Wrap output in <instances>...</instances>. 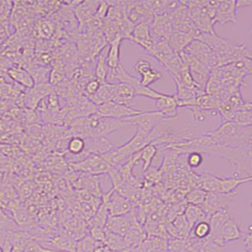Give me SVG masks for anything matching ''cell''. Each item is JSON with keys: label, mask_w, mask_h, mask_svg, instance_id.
<instances>
[{"label": "cell", "mask_w": 252, "mask_h": 252, "mask_svg": "<svg viewBox=\"0 0 252 252\" xmlns=\"http://www.w3.org/2000/svg\"><path fill=\"white\" fill-rule=\"evenodd\" d=\"M207 132L215 138L221 147H252V126H237L233 122L228 121Z\"/></svg>", "instance_id": "cell-1"}, {"label": "cell", "mask_w": 252, "mask_h": 252, "mask_svg": "<svg viewBox=\"0 0 252 252\" xmlns=\"http://www.w3.org/2000/svg\"><path fill=\"white\" fill-rule=\"evenodd\" d=\"M215 155L228 160L234 168V175L240 178L252 177V147H219Z\"/></svg>", "instance_id": "cell-2"}, {"label": "cell", "mask_w": 252, "mask_h": 252, "mask_svg": "<svg viewBox=\"0 0 252 252\" xmlns=\"http://www.w3.org/2000/svg\"><path fill=\"white\" fill-rule=\"evenodd\" d=\"M163 120V116L158 111H142L140 114L122 119L125 126H134L145 133L149 134Z\"/></svg>", "instance_id": "cell-3"}, {"label": "cell", "mask_w": 252, "mask_h": 252, "mask_svg": "<svg viewBox=\"0 0 252 252\" xmlns=\"http://www.w3.org/2000/svg\"><path fill=\"white\" fill-rule=\"evenodd\" d=\"M189 9L191 21L194 26V30L202 32L215 33V24L208 15L201 1H185Z\"/></svg>", "instance_id": "cell-4"}, {"label": "cell", "mask_w": 252, "mask_h": 252, "mask_svg": "<svg viewBox=\"0 0 252 252\" xmlns=\"http://www.w3.org/2000/svg\"><path fill=\"white\" fill-rule=\"evenodd\" d=\"M141 112V110H138L132 106L108 102L96 106V111L94 115L101 118H114L117 120H122L126 117L138 115Z\"/></svg>", "instance_id": "cell-5"}, {"label": "cell", "mask_w": 252, "mask_h": 252, "mask_svg": "<svg viewBox=\"0 0 252 252\" xmlns=\"http://www.w3.org/2000/svg\"><path fill=\"white\" fill-rule=\"evenodd\" d=\"M89 119L92 128L90 135L94 136L107 138L110 134L125 126L122 120H117L114 118H101L97 115H93L89 116Z\"/></svg>", "instance_id": "cell-6"}, {"label": "cell", "mask_w": 252, "mask_h": 252, "mask_svg": "<svg viewBox=\"0 0 252 252\" xmlns=\"http://www.w3.org/2000/svg\"><path fill=\"white\" fill-rule=\"evenodd\" d=\"M101 201H103L108 207L110 217L124 216L131 210L128 200L118 193L114 187H112L111 190L102 196Z\"/></svg>", "instance_id": "cell-7"}, {"label": "cell", "mask_w": 252, "mask_h": 252, "mask_svg": "<svg viewBox=\"0 0 252 252\" xmlns=\"http://www.w3.org/2000/svg\"><path fill=\"white\" fill-rule=\"evenodd\" d=\"M72 167L78 171L90 174L93 176H97L100 174H106L111 169V166L103 160L99 155L91 154L84 160L77 163H71Z\"/></svg>", "instance_id": "cell-8"}, {"label": "cell", "mask_w": 252, "mask_h": 252, "mask_svg": "<svg viewBox=\"0 0 252 252\" xmlns=\"http://www.w3.org/2000/svg\"><path fill=\"white\" fill-rule=\"evenodd\" d=\"M126 40L131 41L136 46H139L149 55L155 46V41L153 40L150 32V24L140 23L134 26L132 32Z\"/></svg>", "instance_id": "cell-9"}, {"label": "cell", "mask_w": 252, "mask_h": 252, "mask_svg": "<svg viewBox=\"0 0 252 252\" xmlns=\"http://www.w3.org/2000/svg\"><path fill=\"white\" fill-rule=\"evenodd\" d=\"M150 32L155 42L167 41L173 33L170 17L167 14H155L150 24Z\"/></svg>", "instance_id": "cell-10"}, {"label": "cell", "mask_w": 252, "mask_h": 252, "mask_svg": "<svg viewBox=\"0 0 252 252\" xmlns=\"http://www.w3.org/2000/svg\"><path fill=\"white\" fill-rule=\"evenodd\" d=\"M188 55L194 58L195 61L202 63L208 68L213 70L214 69V59H213V52L212 50L203 43L193 40L188 46L184 49Z\"/></svg>", "instance_id": "cell-11"}, {"label": "cell", "mask_w": 252, "mask_h": 252, "mask_svg": "<svg viewBox=\"0 0 252 252\" xmlns=\"http://www.w3.org/2000/svg\"><path fill=\"white\" fill-rule=\"evenodd\" d=\"M236 193L234 194H218V193H207L204 202L202 203V210L207 217H211L216 212L223 208H227L232 201Z\"/></svg>", "instance_id": "cell-12"}, {"label": "cell", "mask_w": 252, "mask_h": 252, "mask_svg": "<svg viewBox=\"0 0 252 252\" xmlns=\"http://www.w3.org/2000/svg\"><path fill=\"white\" fill-rule=\"evenodd\" d=\"M236 1H218L216 9L215 25H227L229 23L237 22V13H236Z\"/></svg>", "instance_id": "cell-13"}, {"label": "cell", "mask_w": 252, "mask_h": 252, "mask_svg": "<svg viewBox=\"0 0 252 252\" xmlns=\"http://www.w3.org/2000/svg\"><path fill=\"white\" fill-rule=\"evenodd\" d=\"M99 1H79L73 7L75 16L80 25V31L95 15Z\"/></svg>", "instance_id": "cell-14"}, {"label": "cell", "mask_w": 252, "mask_h": 252, "mask_svg": "<svg viewBox=\"0 0 252 252\" xmlns=\"http://www.w3.org/2000/svg\"><path fill=\"white\" fill-rule=\"evenodd\" d=\"M131 211L124 216L120 217H110L108 218L106 227L109 231L114 232L120 236H123L131 229L132 223H134L135 218L131 215Z\"/></svg>", "instance_id": "cell-15"}, {"label": "cell", "mask_w": 252, "mask_h": 252, "mask_svg": "<svg viewBox=\"0 0 252 252\" xmlns=\"http://www.w3.org/2000/svg\"><path fill=\"white\" fill-rule=\"evenodd\" d=\"M157 110L165 120H170L178 116V105L175 94H163L158 99L154 100Z\"/></svg>", "instance_id": "cell-16"}, {"label": "cell", "mask_w": 252, "mask_h": 252, "mask_svg": "<svg viewBox=\"0 0 252 252\" xmlns=\"http://www.w3.org/2000/svg\"><path fill=\"white\" fill-rule=\"evenodd\" d=\"M136 97L134 89L124 83L114 84V94L111 102L125 106H132V100Z\"/></svg>", "instance_id": "cell-17"}, {"label": "cell", "mask_w": 252, "mask_h": 252, "mask_svg": "<svg viewBox=\"0 0 252 252\" xmlns=\"http://www.w3.org/2000/svg\"><path fill=\"white\" fill-rule=\"evenodd\" d=\"M158 153V148L156 146H154L153 144H149L148 146H146L144 149H141L138 153H136L132 158L131 160L137 164L139 161L143 162V171L146 172L150 165L153 159L155 158V156Z\"/></svg>", "instance_id": "cell-18"}, {"label": "cell", "mask_w": 252, "mask_h": 252, "mask_svg": "<svg viewBox=\"0 0 252 252\" xmlns=\"http://www.w3.org/2000/svg\"><path fill=\"white\" fill-rule=\"evenodd\" d=\"M85 148H86L85 140L84 138L80 137V136H72L69 139L67 146H66V149L68 153L71 154V156L79 158L77 162L84 160L86 157L89 156V154L85 152Z\"/></svg>", "instance_id": "cell-19"}, {"label": "cell", "mask_w": 252, "mask_h": 252, "mask_svg": "<svg viewBox=\"0 0 252 252\" xmlns=\"http://www.w3.org/2000/svg\"><path fill=\"white\" fill-rule=\"evenodd\" d=\"M108 46H106L103 50L97 55L96 60H95L94 76H95V80H98L100 83L106 82V78H107V75L110 70L108 63H107Z\"/></svg>", "instance_id": "cell-20"}, {"label": "cell", "mask_w": 252, "mask_h": 252, "mask_svg": "<svg viewBox=\"0 0 252 252\" xmlns=\"http://www.w3.org/2000/svg\"><path fill=\"white\" fill-rule=\"evenodd\" d=\"M194 40L192 33H172L168 38L167 43L177 54L182 52L186 46Z\"/></svg>", "instance_id": "cell-21"}, {"label": "cell", "mask_w": 252, "mask_h": 252, "mask_svg": "<svg viewBox=\"0 0 252 252\" xmlns=\"http://www.w3.org/2000/svg\"><path fill=\"white\" fill-rule=\"evenodd\" d=\"M9 76L12 80L17 83L23 85L27 88H33L35 85L34 80L29 71L21 68V67H12L8 70Z\"/></svg>", "instance_id": "cell-22"}, {"label": "cell", "mask_w": 252, "mask_h": 252, "mask_svg": "<svg viewBox=\"0 0 252 252\" xmlns=\"http://www.w3.org/2000/svg\"><path fill=\"white\" fill-rule=\"evenodd\" d=\"M221 104L216 95L208 94L206 93L195 97V107L202 111H218Z\"/></svg>", "instance_id": "cell-23"}, {"label": "cell", "mask_w": 252, "mask_h": 252, "mask_svg": "<svg viewBox=\"0 0 252 252\" xmlns=\"http://www.w3.org/2000/svg\"><path fill=\"white\" fill-rule=\"evenodd\" d=\"M114 94V84L101 83L98 91L94 94V95L90 99V101L95 106H99L101 104L108 103L112 101Z\"/></svg>", "instance_id": "cell-24"}, {"label": "cell", "mask_w": 252, "mask_h": 252, "mask_svg": "<svg viewBox=\"0 0 252 252\" xmlns=\"http://www.w3.org/2000/svg\"><path fill=\"white\" fill-rule=\"evenodd\" d=\"M206 218H208L206 214L203 212V210L201 208H199L198 206L189 204L186 208L184 218L190 228H193L197 222L205 221Z\"/></svg>", "instance_id": "cell-25"}, {"label": "cell", "mask_w": 252, "mask_h": 252, "mask_svg": "<svg viewBox=\"0 0 252 252\" xmlns=\"http://www.w3.org/2000/svg\"><path fill=\"white\" fill-rule=\"evenodd\" d=\"M122 40H117L108 46V53H107V63L109 68L115 69L121 63L120 61V46Z\"/></svg>", "instance_id": "cell-26"}, {"label": "cell", "mask_w": 252, "mask_h": 252, "mask_svg": "<svg viewBox=\"0 0 252 252\" xmlns=\"http://www.w3.org/2000/svg\"><path fill=\"white\" fill-rule=\"evenodd\" d=\"M226 102L229 104L235 112L243 111V110H252V102L245 100L241 90H237L236 92L230 94Z\"/></svg>", "instance_id": "cell-27"}, {"label": "cell", "mask_w": 252, "mask_h": 252, "mask_svg": "<svg viewBox=\"0 0 252 252\" xmlns=\"http://www.w3.org/2000/svg\"><path fill=\"white\" fill-rule=\"evenodd\" d=\"M222 84L221 80L218 75V69L212 70L209 79L207 80L206 85H205V93L208 94H217L219 92L222 91Z\"/></svg>", "instance_id": "cell-28"}, {"label": "cell", "mask_w": 252, "mask_h": 252, "mask_svg": "<svg viewBox=\"0 0 252 252\" xmlns=\"http://www.w3.org/2000/svg\"><path fill=\"white\" fill-rule=\"evenodd\" d=\"M109 218H110V215H109L108 207L103 201H101V205L99 206L98 210L95 212V214L93 217L92 221H91L92 227L103 229L107 224Z\"/></svg>", "instance_id": "cell-29"}, {"label": "cell", "mask_w": 252, "mask_h": 252, "mask_svg": "<svg viewBox=\"0 0 252 252\" xmlns=\"http://www.w3.org/2000/svg\"><path fill=\"white\" fill-rule=\"evenodd\" d=\"M231 122L240 126H252V110H243L235 113Z\"/></svg>", "instance_id": "cell-30"}, {"label": "cell", "mask_w": 252, "mask_h": 252, "mask_svg": "<svg viewBox=\"0 0 252 252\" xmlns=\"http://www.w3.org/2000/svg\"><path fill=\"white\" fill-rule=\"evenodd\" d=\"M193 234L196 239L203 240L211 234V226L207 221L197 222L193 227Z\"/></svg>", "instance_id": "cell-31"}, {"label": "cell", "mask_w": 252, "mask_h": 252, "mask_svg": "<svg viewBox=\"0 0 252 252\" xmlns=\"http://www.w3.org/2000/svg\"><path fill=\"white\" fill-rule=\"evenodd\" d=\"M37 32L41 38L49 39L54 33V26L46 19H42L37 25Z\"/></svg>", "instance_id": "cell-32"}, {"label": "cell", "mask_w": 252, "mask_h": 252, "mask_svg": "<svg viewBox=\"0 0 252 252\" xmlns=\"http://www.w3.org/2000/svg\"><path fill=\"white\" fill-rule=\"evenodd\" d=\"M100 85H101V83L95 79H93V80L87 81L86 84L84 85L83 89H82V95L85 98L90 100L93 96L94 95V94L98 91Z\"/></svg>", "instance_id": "cell-33"}, {"label": "cell", "mask_w": 252, "mask_h": 252, "mask_svg": "<svg viewBox=\"0 0 252 252\" xmlns=\"http://www.w3.org/2000/svg\"><path fill=\"white\" fill-rule=\"evenodd\" d=\"M207 193L205 191L201 190V189H195L193 191H191L187 196V201L192 204V205H202V203L204 202V199L206 197Z\"/></svg>", "instance_id": "cell-34"}, {"label": "cell", "mask_w": 252, "mask_h": 252, "mask_svg": "<svg viewBox=\"0 0 252 252\" xmlns=\"http://www.w3.org/2000/svg\"><path fill=\"white\" fill-rule=\"evenodd\" d=\"M141 77H142V80H140L141 84L145 87H150L153 83L157 82L158 80L161 79V74L159 71L152 68L149 72L146 73L145 75H143Z\"/></svg>", "instance_id": "cell-35"}, {"label": "cell", "mask_w": 252, "mask_h": 252, "mask_svg": "<svg viewBox=\"0 0 252 252\" xmlns=\"http://www.w3.org/2000/svg\"><path fill=\"white\" fill-rule=\"evenodd\" d=\"M203 161V157L202 154L198 153V152H191L188 153V157H187V163L191 168H197L201 165Z\"/></svg>", "instance_id": "cell-36"}, {"label": "cell", "mask_w": 252, "mask_h": 252, "mask_svg": "<svg viewBox=\"0 0 252 252\" xmlns=\"http://www.w3.org/2000/svg\"><path fill=\"white\" fill-rule=\"evenodd\" d=\"M133 69H134V71L137 73L138 75L143 76V75H145L146 73H148L152 69V65L148 61L140 60V61L136 62Z\"/></svg>", "instance_id": "cell-37"}, {"label": "cell", "mask_w": 252, "mask_h": 252, "mask_svg": "<svg viewBox=\"0 0 252 252\" xmlns=\"http://www.w3.org/2000/svg\"><path fill=\"white\" fill-rule=\"evenodd\" d=\"M94 252V242H93L89 238L80 241L77 245V252Z\"/></svg>", "instance_id": "cell-38"}, {"label": "cell", "mask_w": 252, "mask_h": 252, "mask_svg": "<svg viewBox=\"0 0 252 252\" xmlns=\"http://www.w3.org/2000/svg\"><path fill=\"white\" fill-rule=\"evenodd\" d=\"M108 11H109V3L107 1H99L94 16L103 21L104 19L107 17Z\"/></svg>", "instance_id": "cell-39"}, {"label": "cell", "mask_w": 252, "mask_h": 252, "mask_svg": "<svg viewBox=\"0 0 252 252\" xmlns=\"http://www.w3.org/2000/svg\"><path fill=\"white\" fill-rule=\"evenodd\" d=\"M24 252H55V251H50V250H46L44 249L43 247H41L39 244H37L36 242L31 241L27 244V247L25 248Z\"/></svg>", "instance_id": "cell-40"}, {"label": "cell", "mask_w": 252, "mask_h": 252, "mask_svg": "<svg viewBox=\"0 0 252 252\" xmlns=\"http://www.w3.org/2000/svg\"><path fill=\"white\" fill-rule=\"evenodd\" d=\"M91 236L94 240L96 242H101L105 243L106 240V231L101 228H96V227H92L91 229Z\"/></svg>", "instance_id": "cell-41"}, {"label": "cell", "mask_w": 252, "mask_h": 252, "mask_svg": "<svg viewBox=\"0 0 252 252\" xmlns=\"http://www.w3.org/2000/svg\"><path fill=\"white\" fill-rule=\"evenodd\" d=\"M63 79H64V74L62 71L53 69V70H51V72L49 74L48 82L51 84H58L62 80H63Z\"/></svg>", "instance_id": "cell-42"}, {"label": "cell", "mask_w": 252, "mask_h": 252, "mask_svg": "<svg viewBox=\"0 0 252 252\" xmlns=\"http://www.w3.org/2000/svg\"><path fill=\"white\" fill-rule=\"evenodd\" d=\"M8 4H10V2H3L0 1V19H6L9 13V11L11 10V8H8Z\"/></svg>", "instance_id": "cell-43"}, {"label": "cell", "mask_w": 252, "mask_h": 252, "mask_svg": "<svg viewBox=\"0 0 252 252\" xmlns=\"http://www.w3.org/2000/svg\"><path fill=\"white\" fill-rule=\"evenodd\" d=\"M99 244V246H94V252H112L110 250V248L105 244L101 242H97Z\"/></svg>", "instance_id": "cell-44"}, {"label": "cell", "mask_w": 252, "mask_h": 252, "mask_svg": "<svg viewBox=\"0 0 252 252\" xmlns=\"http://www.w3.org/2000/svg\"><path fill=\"white\" fill-rule=\"evenodd\" d=\"M252 0H239V1H236V8L249 7V6H252Z\"/></svg>", "instance_id": "cell-45"}, {"label": "cell", "mask_w": 252, "mask_h": 252, "mask_svg": "<svg viewBox=\"0 0 252 252\" xmlns=\"http://www.w3.org/2000/svg\"><path fill=\"white\" fill-rule=\"evenodd\" d=\"M0 252H3V250H2V248H1V247H0Z\"/></svg>", "instance_id": "cell-46"}]
</instances>
